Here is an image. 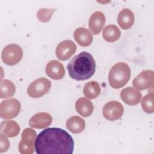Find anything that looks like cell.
Listing matches in <instances>:
<instances>
[{
    "label": "cell",
    "mask_w": 154,
    "mask_h": 154,
    "mask_svg": "<svg viewBox=\"0 0 154 154\" xmlns=\"http://www.w3.org/2000/svg\"><path fill=\"white\" fill-rule=\"evenodd\" d=\"M35 148L37 154H71L73 152L74 141L65 130L49 128L38 135Z\"/></svg>",
    "instance_id": "obj_1"
},
{
    "label": "cell",
    "mask_w": 154,
    "mask_h": 154,
    "mask_svg": "<svg viewBox=\"0 0 154 154\" xmlns=\"http://www.w3.org/2000/svg\"><path fill=\"white\" fill-rule=\"evenodd\" d=\"M69 76L73 79L82 81L91 77L96 70V62L87 52H82L73 57L67 65Z\"/></svg>",
    "instance_id": "obj_2"
},
{
    "label": "cell",
    "mask_w": 154,
    "mask_h": 154,
    "mask_svg": "<svg viewBox=\"0 0 154 154\" xmlns=\"http://www.w3.org/2000/svg\"><path fill=\"white\" fill-rule=\"evenodd\" d=\"M131 76V69L129 66L123 62L114 64L108 75L109 84L114 88H120L129 81Z\"/></svg>",
    "instance_id": "obj_3"
},
{
    "label": "cell",
    "mask_w": 154,
    "mask_h": 154,
    "mask_svg": "<svg viewBox=\"0 0 154 154\" xmlns=\"http://www.w3.org/2000/svg\"><path fill=\"white\" fill-rule=\"evenodd\" d=\"M23 51L22 48L16 44H10L2 50L1 58L3 62L8 66L17 64L22 59Z\"/></svg>",
    "instance_id": "obj_4"
},
{
    "label": "cell",
    "mask_w": 154,
    "mask_h": 154,
    "mask_svg": "<svg viewBox=\"0 0 154 154\" xmlns=\"http://www.w3.org/2000/svg\"><path fill=\"white\" fill-rule=\"evenodd\" d=\"M51 87V81L46 78H40L28 86L27 93L32 98H39L46 94Z\"/></svg>",
    "instance_id": "obj_5"
},
{
    "label": "cell",
    "mask_w": 154,
    "mask_h": 154,
    "mask_svg": "<svg viewBox=\"0 0 154 154\" xmlns=\"http://www.w3.org/2000/svg\"><path fill=\"white\" fill-rule=\"evenodd\" d=\"M36 132L31 128L25 129L22 133V139L19 144V151L22 154H32L34 151Z\"/></svg>",
    "instance_id": "obj_6"
},
{
    "label": "cell",
    "mask_w": 154,
    "mask_h": 154,
    "mask_svg": "<svg viewBox=\"0 0 154 154\" xmlns=\"http://www.w3.org/2000/svg\"><path fill=\"white\" fill-rule=\"evenodd\" d=\"M20 109V103L16 99L3 100L0 104V116L3 119L14 118L19 114Z\"/></svg>",
    "instance_id": "obj_7"
},
{
    "label": "cell",
    "mask_w": 154,
    "mask_h": 154,
    "mask_svg": "<svg viewBox=\"0 0 154 154\" xmlns=\"http://www.w3.org/2000/svg\"><path fill=\"white\" fill-rule=\"evenodd\" d=\"M124 108L122 103L112 100L106 103L103 107L102 114L104 117L111 121L119 119L123 115Z\"/></svg>",
    "instance_id": "obj_8"
},
{
    "label": "cell",
    "mask_w": 154,
    "mask_h": 154,
    "mask_svg": "<svg viewBox=\"0 0 154 154\" xmlns=\"http://www.w3.org/2000/svg\"><path fill=\"white\" fill-rule=\"evenodd\" d=\"M154 81V72L153 70L142 71L133 81V86L138 90H143L153 87Z\"/></svg>",
    "instance_id": "obj_9"
},
{
    "label": "cell",
    "mask_w": 154,
    "mask_h": 154,
    "mask_svg": "<svg viewBox=\"0 0 154 154\" xmlns=\"http://www.w3.org/2000/svg\"><path fill=\"white\" fill-rule=\"evenodd\" d=\"M76 50L75 43L72 40H64L60 42L57 46L55 53L57 57L61 60L65 61L69 59Z\"/></svg>",
    "instance_id": "obj_10"
},
{
    "label": "cell",
    "mask_w": 154,
    "mask_h": 154,
    "mask_svg": "<svg viewBox=\"0 0 154 154\" xmlns=\"http://www.w3.org/2000/svg\"><path fill=\"white\" fill-rule=\"evenodd\" d=\"M120 97L122 100L127 105H135L141 101L142 95L138 90L133 87H129L121 91Z\"/></svg>",
    "instance_id": "obj_11"
},
{
    "label": "cell",
    "mask_w": 154,
    "mask_h": 154,
    "mask_svg": "<svg viewBox=\"0 0 154 154\" xmlns=\"http://www.w3.org/2000/svg\"><path fill=\"white\" fill-rule=\"evenodd\" d=\"M46 73L51 78L59 80L64 76L65 69L62 63L57 60H52L46 66Z\"/></svg>",
    "instance_id": "obj_12"
},
{
    "label": "cell",
    "mask_w": 154,
    "mask_h": 154,
    "mask_svg": "<svg viewBox=\"0 0 154 154\" xmlns=\"http://www.w3.org/2000/svg\"><path fill=\"white\" fill-rule=\"evenodd\" d=\"M52 118L47 112H38L34 115L29 120V124L32 128L43 129L49 126L52 123Z\"/></svg>",
    "instance_id": "obj_13"
},
{
    "label": "cell",
    "mask_w": 154,
    "mask_h": 154,
    "mask_svg": "<svg viewBox=\"0 0 154 154\" xmlns=\"http://www.w3.org/2000/svg\"><path fill=\"white\" fill-rule=\"evenodd\" d=\"M105 23V17L101 11L93 13L90 17L89 28L94 34H98L103 28Z\"/></svg>",
    "instance_id": "obj_14"
},
{
    "label": "cell",
    "mask_w": 154,
    "mask_h": 154,
    "mask_svg": "<svg viewBox=\"0 0 154 154\" xmlns=\"http://www.w3.org/2000/svg\"><path fill=\"white\" fill-rule=\"evenodd\" d=\"M73 37L75 41L81 46H88L93 42V34L85 28L76 29L73 33Z\"/></svg>",
    "instance_id": "obj_15"
},
{
    "label": "cell",
    "mask_w": 154,
    "mask_h": 154,
    "mask_svg": "<svg viewBox=\"0 0 154 154\" xmlns=\"http://www.w3.org/2000/svg\"><path fill=\"white\" fill-rule=\"evenodd\" d=\"M134 14L129 8L122 10L117 17L118 24L123 29L131 28L134 24Z\"/></svg>",
    "instance_id": "obj_16"
},
{
    "label": "cell",
    "mask_w": 154,
    "mask_h": 154,
    "mask_svg": "<svg viewBox=\"0 0 154 154\" xmlns=\"http://www.w3.org/2000/svg\"><path fill=\"white\" fill-rule=\"evenodd\" d=\"M75 108L76 111L84 117L90 116L93 111V105L87 97L78 99L76 102Z\"/></svg>",
    "instance_id": "obj_17"
},
{
    "label": "cell",
    "mask_w": 154,
    "mask_h": 154,
    "mask_svg": "<svg viewBox=\"0 0 154 154\" xmlns=\"http://www.w3.org/2000/svg\"><path fill=\"white\" fill-rule=\"evenodd\" d=\"M0 131L2 134L12 138L19 134L20 127L18 123L14 120L3 121L1 123Z\"/></svg>",
    "instance_id": "obj_18"
},
{
    "label": "cell",
    "mask_w": 154,
    "mask_h": 154,
    "mask_svg": "<svg viewBox=\"0 0 154 154\" xmlns=\"http://www.w3.org/2000/svg\"><path fill=\"white\" fill-rule=\"evenodd\" d=\"M66 128L73 134H79L82 132L85 127V120L81 117L74 116L68 119L66 123Z\"/></svg>",
    "instance_id": "obj_19"
},
{
    "label": "cell",
    "mask_w": 154,
    "mask_h": 154,
    "mask_svg": "<svg viewBox=\"0 0 154 154\" xmlns=\"http://www.w3.org/2000/svg\"><path fill=\"white\" fill-rule=\"evenodd\" d=\"M121 32L119 28L115 25L106 26L102 32V36L105 40L108 42H114L120 37Z\"/></svg>",
    "instance_id": "obj_20"
},
{
    "label": "cell",
    "mask_w": 154,
    "mask_h": 154,
    "mask_svg": "<svg viewBox=\"0 0 154 154\" xmlns=\"http://www.w3.org/2000/svg\"><path fill=\"white\" fill-rule=\"evenodd\" d=\"M99 84L95 81H91L86 83L83 88L84 94L89 99H95L100 93Z\"/></svg>",
    "instance_id": "obj_21"
},
{
    "label": "cell",
    "mask_w": 154,
    "mask_h": 154,
    "mask_svg": "<svg viewBox=\"0 0 154 154\" xmlns=\"http://www.w3.org/2000/svg\"><path fill=\"white\" fill-rule=\"evenodd\" d=\"M16 91V87L14 83L8 80L4 79L0 84V97L1 99L12 97Z\"/></svg>",
    "instance_id": "obj_22"
},
{
    "label": "cell",
    "mask_w": 154,
    "mask_h": 154,
    "mask_svg": "<svg viewBox=\"0 0 154 154\" xmlns=\"http://www.w3.org/2000/svg\"><path fill=\"white\" fill-rule=\"evenodd\" d=\"M141 106L146 113L152 114L154 111L153 105V93H149L146 94L142 99Z\"/></svg>",
    "instance_id": "obj_23"
},
{
    "label": "cell",
    "mask_w": 154,
    "mask_h": 154,
    "mask_svg": "<svg viewBox=\"0 0 154 154\" xmlns=\"http://www.w3.org/2000/svg\"><path fill=\"white\" fill-rule=\"evenodd\" d=\"M53 9L48 8H42L40 9L37 14V18L38 20L42 22H47L50 20L52 14L54 13Z\"/></svg>",
    "instance_id": "obj_24"
},
{
    "label": "cell",
    "mask_w": 154,
    "mask_h": 154,
    "mask_svg": "<svg viewBox=\"0 0 154 154\" xmlns=\"http://www.w3.org/2000/svg\"><path fill=\"white\" fill-rule=\"evenodd\" d=\"M0 152H6L10 147V142L8 138L2 133L0 135Z\"/></svg>",
    "instance_id": "obj_25"
}]
</instances>
